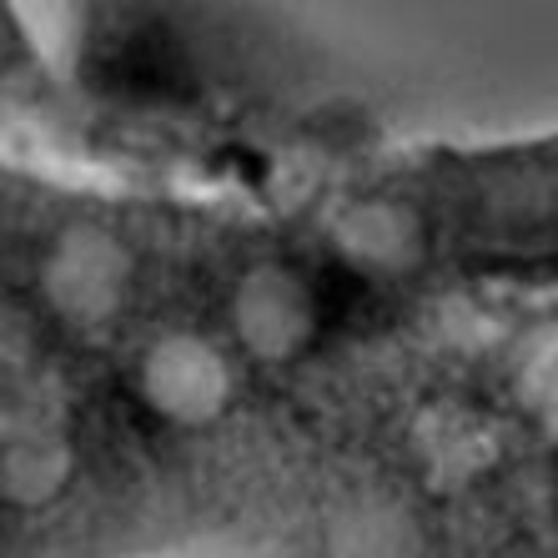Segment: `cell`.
<instances>
[{"instance_id":"6da1fadb","label":"cell","mask_w":558,"mask_h":558,"mask_svg":"<svg viewBox=\"0 0 558 558\" xmlns=\"http://www.w3.org/2000/svg\"><path fill=\"white\" fill-rule=\"evenodd\" d=\"M131 262L111 232L101 227H71L46 257V298L71 323H106L121 307Z\"/></svg>"},{"instance_id":"7a4b0ae2","label":"cell","mask_w":558,"mask_h":558,"mask_svg":"<svg viewBox=\"0 0 558 558\" xmlns=\"http://www.w3.org/2000/svg\"><path fill=\"white\" fill-rule=\"evenodd\" d=\"M142 388L177 423H207L232 398V367L202 338H167L146 357Z\"/></svg>"},{"instance_id":"3957f363","label":"cell","mask_w":558,"mask_h":558,"mask_svg":"<svg viewBox=\"0 0 558 558\" xmlns=\"http://www.w3.org/2000/svg\"><path fill=\"white\" fill-rule=\"evenodd\" d=\"M232 323L257 357H292L312 338V292L282 267H262L236 287Z\"/></svg>"},{"instance_id":"277c9868","label":"cell","mask_w":558,"mask_h":558,"mask_svg":"<svg viewBox=\"0 0 558 558\" xmlns=\"http://www.w3.org/2000/svg\"><path fill=\"white\" fill-rule=\"evenodd\" d=\"M332 242L352 267H367V272H408L428 247L423 217L408 202H388V196L342 211L332 227Z\"/></svg>"},{"instance_id":"5b68a950","label":"cell","mask_w":558,"mask_h":558,"mask_svg":"<svg viewBox=\"0 0 558 558\" xmlns=\"http://www.w3.org/2000/svg\"><path fill=\"white\" fill-rule=\"evenodd\" d=\"M332 558H423L417 523L388 498H357L327 529Z\"/></svg>"},{"instance_id":"8992f818","label":"cell","mask_w":558,"mask_h":558,"mask_svg":"<svg viewBox=\"0 0 558 558\" xmlns=\"http://www.w3.org/2000/svg\"><path fill=\"white\" fill-rule=\"evenodd\" d=\"M71 473V448L56 428H11L5 438V494L15 504H46Z\"/></svg>"},{"instance_id":"52a82bcc","label":"cell","mask_w":558,"mask_h":558,"mask_svg":"<svg viewBox=\"0 0 558 558\" xmlns=\"http://www.w3.org/2000/svg\"><path fill=\"white\" fill-rule=\"evenodd\" d=\"M483 221L498 232H538V227H558V177H538V171H519L508 186L483 196Z\"/></svg>"},{"instance_id":"ba28073f","label":"cell","mask_w":558,"mask_h":558,"mask_svg":"<svg viewBox=\"0 0 558 558\" xmlns=\"http://www.w3.org/2000/svg\"><path fill=\"white\" fill-rule=\"evenodd\" d=\"M423 448H428V463L438 468V473H448V478L473 473V468L488 458V438H483L478 428H468V423H458V428H438V433H423Z\"/></svg>"},{"instance_id":"9c48e42d","label":"cell","mask_w":558,"mask_h":558,"mask_svg":"<svg viewBox=\"0 0 558 558\" xmlns=\"http://www.w3.org/2000/svg\"><path fill=\"white\" fill-rule=\"evenodd\" d=\"M529 398L548 413H558V352L544 357V377H529Z\"/></svg>"}]
</instances>
